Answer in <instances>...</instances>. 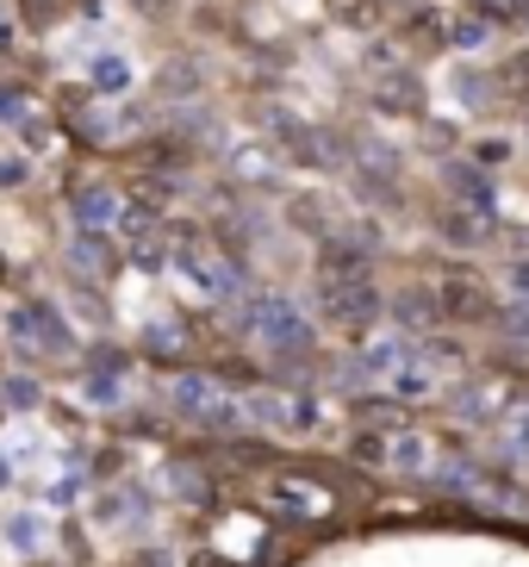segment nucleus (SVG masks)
<instances>
[{"label":"nucleus","mask_w":529,"mask_h":567,"mask_svg":"<svg viewBox=\"0 0 529 567\" xmlns=\"http://www.w3.org/2000/svg\"><path fill=\"white\" fill-rule=\"evenodd\" d=\"M243 324H249V337H256L262 350H274V355H305L312 350L305 312H299L293 300H281V293H256V300L243 306Z\"/></svg>","instance_id":"f257e3e1"},{"label":"nucleus","mask_w":529,"mask_h":567,"mask_svg":"<svg viewBox=\"0 0 529 567\" xmlns=\"http://www.w3.org/2000/svg\"><path fill=\"white\" fill-rule=\"evenodd\" d=\"M436 312L455 318V324H492L498 318V281H486L480 268H443V281H436Z\"/></svg>","instance_id":"f03ea898"},{"label":"nucleus","mask_w":529,"mask_h":567,"mask_svg":"<svg viewBox=\"0 0 529 567\" xmlns=\"http://www.w3.org/2000/svg\"><path fill=\"white\" fill-rule=\"evenodd\" d=\"M168 400H175V412L194 417V424H212V431H231V424H243V405L225 393V386L212 381V374H175V386H168Z\"/></svg>","instance_id":"7ed1b4c3"},{"label":"nucleus","mask_w":529,"mask_h":567,"mask_svg":"<svg viewBox=\"0 0 529 567\" xmlns=\"http://www.w3.org/2000/svg\"><path fill=\"white\" fill-rule=\"evenodd\" d=\"M355 455L374 467H393V474H424L436 455V443L424 431H405V424H393V431H367L355 436Z\"/></svg>","instance_id":"20e7f679"},{"label":"nucleus","mask_w":529,"mask_h":567,"mask_svg":"<svg viewBox=\"0 0 529 567\" xmlns=\"http://www.w3.org/2000/svg\"><path fill=\"white\" fill-rule=\"evenodd\" d=\"M175 275L194 287L199 300H237V293H243V275H237V262H231V256H218V250H206V244H187V250H175Z\"/></svg>","instance_id":"39448f33"},{"label":"nucleus","mask_w":529,"mask_h":567,"mask_svg":"<svg viewBox=\"0 0 529 567\" xmlns=\"http://www.w3.org/2000/svg\"><path fill=\"white\" fill-rule=\"evenodd\" d=\"M511 405H517L511 400V381H505V374H480V381H467L461 393H455L448 412L461 417V424H498Z\"/></svg>","instance_id":"423d86ee"},{"label":"nucleus","mask_w":529,"mask_h":567,"mask_svg":"<svg viewBox=\"0 0 529 567\" xmlns=\"http://www.w3.org/2000/svg\"><path fill=\"white\" fill-rule=\"evenodd\" d=\"M243 412L256 417V424H268V431H312L318 424V405L299 400V393H249Z\"/></svg>","instance_id":"0eeeda50"},{"label":"nucleus","mask_w":529,"mask_h":567,"mask_svg":"<svg viewBox=\"0 0 529 567\" xmlns=\"http://www.w3.org/2000/svg\"><path fill=\"white\" fill-rule=\"evenodd\" d=\"M412 355H417L412 337H405V331H386V337H374V343H367L355 368H362V381H381V386H386V381L398 374V368L412 362Z\"/></svg>","instance_id":"6e6552de"},{"label":"nucleus","mask_w":529,"mask_h":567,"mask_svg":"<svg viewBox=\"0 0 529 567\" xmlns=\"http://www.w3.org/2000/svg\"><path fill=\"white\" fill-rule=\"evenodd\" d=\"M492 87H498V106L511 113H529V51H505L492 63Z\"/></svg>","instance_id":"1a4fd4ad"},{"label":"nucleus","mask_w":529,"mask_h":567,"mask_svg":"<svg viewBox=\"0 0 529 567\" xmlns=\"http://www.w3.org/2000/svg\"><path fill=\"white\" fill-rule=\"evenodd\" d=\"M274 505H281L287 517H324V512H331V493H324L318 481L281 474V481H274Z\"/></svg>","instance_id":"9d476101"},{"label":"nucleus","mask_w":529,"mask_h":567,"mask_svg":"<svg viewBox=\"0 0 529 567\" xmlns=\"http://www.w3.org/2000/svg\"><path fill=\"white\" fill-rule=\"evenodd\" d=\"M498 462L505 467H529V400H517L511 412L498 417Z\"/></svg>","instance_id":"9b49d317"},{"label":"nucleus","mask_w":529,"mask_h":567,"mask_svg":"<svg viewBox=\"0 0 529 567\" xmlns=\"http://www.w3.org/2000/svg\"><path fill=\"white\" fill-rule=\"evenodd\" d=\"M69 213H75V225H82V231H106V225H118V218H125V206H118L113 187H82Z\"/></svg>","instance_id":"f8f14e48"},{"label":"nucleus","mask_w":529,"mask_h":567,"mask_svg":"<svg viewBox=\"0 0 529 567\" xmlns=\"http://www.w3.org/2000/svg\"><path fill=\"white\" fill-rule=\"evenodd\" d=\"M13 331L25 337V343H44V350H69V331L56 324V312H50V306H32V312L19 306V312H13Z\"/></svg>","instance_id":"ddd939ff"},{"label":"nucleus","mask_w":529,"mask_h":567,"mask_svg":"<svg viewBox=\"0 0 529 567\" xmlns=\"http://www.w3.org/2000/svg\"><path fill=\"white\" fill-rule=\"evenodd\" d=\"M87 82H94L100 94H125V87H132V63L118 51H100L94 63H87Z\"/></svg>","instance_id":"4468645a"},{"label":"nucleus","mask_w":529,"mask_h":567,"mask_svg":"<svg viewBox=\"0 0 529 567\" xmlns=\"http://www.w3.org/2000/svg\"><path fill=\"white\" fill-rule=\"evenodd\" d=\"M381 106H386V113H417V106H424L417 75H386V82H381Z\"/></svg>","instance_id":"2eb2a0df"},{"label":"nucleus","mask_w":529,"mask_h":567,"mask_svg":"<svg viewBox=\"0 0 529 567\" xmlns=\"http://www.w3.org/2000/svg\"><path fill=\"white\" fill-rule=\"evenodd\" d=\"M498 300L529 306V256H511V262H505V275H498Z\"/></svg>","instance_id":"dca6fc26"},{"label":"nucleus","mask_w":529,"mask_h":567,"mask_svg":"<svg viewBox=\"0 0 529 567\" xmlns=\"http://www.w3.org/2000/svg\"><path fill=\"white\" fill-rule=\"evenodd\" d=\"M82 393H87L94 405H118V400H125V374H113V368H94V374L82 381Z\"/></svg>","instance_id":"f3484780"},{"label":"nucleus","mask_w":529,"mask_h":567,"mask_svg":"<svg viewBox=\"0 0 529 567\" xmlns=\"http://www.w3.org/2000/svg\"><path fill=\"white\" fill-rule=\"evenodd\" d=\"M505 163H511V137H480V144H474V168L492 175V168H505Z\"/></svg>","instance_id":"a211bd4d"},{"label":"nucleus","mask_w":529,"mask_h":567,"mask_svg":"<svg viewBox=\"0 0 529 567\" xmlns=\"http://www.w3.org/2000/svg\"><path fill=\"white\" fill-rule=\"evenodd\" d=\"M7 536H13L19 549H38V543L50 536V524H44V517H13V524H7Z\"/></svg>","instance_id":"6ab92c4d"},{"label":"nucleus","mask_w":529,"mask_h":567,"mask_svg":"<svg viewBox=\"0 0 529 567\" xmlns=\"http://www.w3.org/2000/svg\"><path fill=\"white\" fill-rule=\"evenodd\" d=\"M7 400H13V412H32V405L44 400V393H38V381H25V374H13V381H7Z\"/></svg>","instance_id":"aec40b11"},{"label":"nucleus","mask_w":529,"mask_h":567,"mask_svg":"<svg viewBox=\"0 0 529 567\" xmlns=\"http://www.w3.org/2000/svg\"><path fill=\"white\" fill-rule=\"evenodd\" d=\"M7 474H13V467H7V462H0V486H7Z\"/></svg>","instance_id":"412c9836"}]
</instances>
